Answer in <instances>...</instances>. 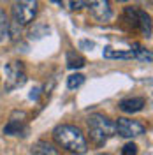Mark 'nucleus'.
Listing matches in <instances>:
<instances>
[{
  "mask_svg": "<svg viewBox=\"0 0 153 155\" xmlns=\"http://www.w3.org/2000/svg\"><path fill=\"white\" fill-rule=\"evenodd\" d=\"M53 139L57 141L62 148H65L67 152L76 155H83L88 150V143H86L85 134L81 132V129L76 125H69V124H62V125L55 127L53 130Z\"/></svg>",
  "mask_w": 153,
  "mask_h": 155,
  "instance_id": "f257e3e1",
  "label": "nucleus"
},
{
  "mask_svg": "<svg viewBox=\"0 0 153 155\" xmlns=\"http://www.w3.org/2000/svg\"><path fill=\"white\" fill-rule=\"evenodd\" d=\"M88 132H90V139L97 146H102L115 134V124L106 115L95 113V115H92L88 118Z\"/></svg>",
  "mask_w": 153,
  "mask_h": 155,
  "instance_id": "f03ea898",
  "label": "nucleus"
},
{
  "mask_svg": "<svg viewBox=\"0 0 153 155\" xmlns=\"http://www.w3.org/2000/svg\"><path fill=\"white\" fill-rule=\"evenodd\" d=\"M4 74H5V92H12L16 88L23 87L27 81V72L23 67V62H9L4 67Z\"/></svg>",
  "mask_w": 153,
  "mask_h": 155,
  "instance_id": "7ed1b4c3",
  "label": "nucleus"
},
{
  "mask_svg": "<svg viewBox=\"0 0 153 155\" xmlns=\"http://www.w3.org/2000/svg\"><path fill=\"white\" fill-rule=\"evenodd\" d=\"M39 4L35 0H23V2H16L12 5V19L16 25H28L32 23L35 16H37Z\"/></svg>",
  "mask_w": 153,
  "mask_h": 155,
  "instance_id": "20e7f679",
  "label": "nucleus"
},
{
  "mask_svg": "<svg viewBox=\"0 0 153 155\" xmlns=\"http://www.w3.org/2000/svg\"><path fill=\"white\" fill-rule=\"evenodd\" d=\"M146 127L137 122V120H130V118H118L115 122V132H118L123 137H135V136L144 134Z\"/></svg>",
  "mask_w": 153,
  "mask_h": 155,
  "instance_id": "39448f33",
  "label": "nucleus"
},
{
  "mask_svg": "<svg viewBox=\"0 0 153 155\" xmlns=\"http://www.w3.org/2000/svg\"><path fill=\"white\" fill-rule=\"evenodd\" d=\"M25 118H27V113H25V111H14V113L11 115L9 122L4 125V134L19 136L25 130Z\"/></svg>",
  "mask_w": 153,
  "mask_h": 155,
  "instance_id": "423d86ee",
  "label": "nucleus"
},
{
  "mask_svg": "<svg viewBox=\"0 0 153 155\" xmlns=\"http://www.w3.org/2000/svg\"><path fill=\"white\" fill-rule=\"evenodd\" d=\"M88 7H90V12L93 14V18L97 21L107 23L109 19L113 18V11L109 7V2H104V0H100V2H90Z\"/></svg>",
  "mask_w": 153,
  "mask_h": 155,
  "instance_id": "0eeeda50",
  "label": "nucleus"
},
{
  "mask_svg": "<svg viewBox=\"0 0 153 155\" xmlns=\"http://www.w3.org/2000/svg\"><path fill=\"white\" fill-rule=\"evenodd\" d=\"M146 106V99L143 97H130V99H123L120 102V109L125 113H137Z\"/></svg>",
  "mask_w": 153,
  "mask_h": 155,
  "instance_id": "6e6552de",
  "label": "nucleus"
},
{
  "mask_svg": "<svg viewBox=\"0 0 153 155\" xmlns=\"http://www.w3.org/2000/svg\"><path fill=\"white\" fill-rule=\"evenodd\" d=\"M86 64L85 57H81L77 51H69L67 53V67L69 69H79Z\"/></svg>",
  "mask_w": 153,
  "mask_h": 155,
  "instance_id": "1a4fd4ad",
  "label": "nucleus"
},
{
  "mask_svg": "<svg viewBox=\"0 0 153 155\" xmlns=\"http://www.w3.org/2000/svg\"><path fill=\"white\" fill-rule=\"evenodd\" d=\"M130 51H132L134 58H139V60H144V62H151V53H150L146 48H143L141 44L134 42L132 48H130Z\"/></svg>",
  "mask_w": 153,
  "mask_h": 155,
  "instance_id": "9d476101",
  "label": "nucleus"
},
{
  "mask_svg": "<svg viewBox=\"0 0 153 155\" xmlns=\"http://www.w3.org/2000/svg\"><path fill=\"white\" fill-rule=\"evenodd\" d=\"M104 58H123V60H129V58H134L132 51H120V49H113V48H104Z\"/></svg>",
  "mask_w": 153,
  "mask_h": 155,
  "instance_id": "9b49d317",
  "label": "nucleus"
},
{
  "mask_svg": "<svg viewBox=\"0 0 153 155\" xmlns=\"http://www.w3.org/2000/svg\"><path fill=\"white\" fill-rule=\"evenodd\" d=\"M9 23L11 21L7 18V14H5V11L0 9V42L9 35Z\"/></svg>",
  "mask_w": 153,
  "mask_h": 155,
  "instance_id": "f8f14e48",
  "label": "nucleus"
},
{
  "mask_svg": "<svg viewBox=\"0 0 153 155\" xmlns=\"http://www.w3.org/2000/svg\"><path fill=\"white\" fill-rule=\"evenodd\" d=\"M34 150H35L37 155H58L57 150H55L51 145H48V143H39Z\"/></svg>",
  "mask_w": 153,
  "mask_h": 155,
  "instance_id": "ddd939ff",
  "label": "nucleus"
},
{
  "mask_svg": "<svg viewBox=\"0 0 153 155\" xmlns=\"http://www.w3.org/2000/svg\"><path fill=\"white\" fill-rule=\"evenodd\" d=\"M83 83H85V76H83V74H70V76L67 78V87L70 88V90L81 87Z\"/></svg>",
  "mask_w": 153,
  "mask_h": 155,
  "instance_id": "4468645a",
  "label": "nucleus"
},
{
  "mask_svg": "<svg viewBox=\"0 0 153 155\" xmlns=\"http://www.w3.org/2000/svg\"><path fill=\"white\" fill-rule=\"evenodd\" d=\"M122 155H137V145L127 143V145L122 148Z\"/></svg>",
  "mask_w": 153,
  "mask_h": 155,
  "instance_id": "2eb2a0df",
  "label": "nucleus"
},
{
  "mask_svg": "<svg viewBox=\"0 0 153 155\" xmlns=\"http://www.w3.org/2000/svg\"><path fill=\"white\" fill-rule=\"evenodd\" d=\"M90 2H69L67 5H70V9L76 11V9H81V7H88Z\"/></svg>",
  "mask_w": 153,
  "mask_h": 155,
  "instance_id": "dca6fc26",
  "label": "nucleus"
},
{
  "mask_svg": "<svg viewBox=\"0 0 153 155\" xmlns=\"http://www.w3.org/2000/svg\"><path fill=\"white\" fill-rule=\"evenodd\" d=\"M39 95H41V88H39V87L32 88V92H30V99H32V101H37Z\"/></svg>",
  "mask_w": 153,
  "mask_h": 155,
  "instance_id": "f3484780",
  "label": "nucleus"
},
{
  "mask_svg": "<svg viewBox=\"0 0 153 155\" xmlns=\"http://www.w3.org/2000/svg\"><path fill=\"white\" fill-rule=\"evenodd\" d=\"M85 46H86V48H90V49H92V48H93V42H88V41H83V42H81V48H85Z\"/></svg>",
  "mask_w": 153,
  "mask_h": 155,
  "instance_id": "a211bd4d",
  "label": "nucleus"
},
{
  "mask_svg": "<svg viewBox=\"0 0 153 155\" xmlns=\"http://www.w3.org/2000/svg\"><path fill=\"white\" fill-rule=\"evenodd\" d=\"M97 155H111V153H97Z\"/></svg>",
  "mask_w": 153,
  "mask_h": 155,
  "instance_id": "6ab92c4d",
  "label": "nucleus"
}]
</instances>
